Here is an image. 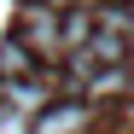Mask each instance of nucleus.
Listing matches in <instances>:
<instances>
[{"instance_id":"1","label":"nucleus","mask_w":134,"mask_h":134,"mask_svg":"<svg viewBox=\"0 0 134 134\" xmlns=\"http://www.w3.org/2000/svg\"><path fill=\"white\" fill-rule=\"evenodd\" d=\"M18 41H24L35 58H64V12L58 6H24Z\"/></svg>"},{"instance_id":"2","label":"nucleus","mask_w":134,"mask_h":134,"mask_svg":"<svg viewBox=\"0 0 134 134\" xmlns=\"http://www.w3.org/2000/svg\"><path fill=\"white\" fill-rule=\"evenodd\" d=\"M82 122H87V105H47L29 122V134H82Z\"/></svg>"},{"instance_id":"4","label":"nucleus","mask_w":134,"mask_h":134,"mask_svg":"<svg viewBox=\"0 0 134 134\" xmlns=\"http://www.w3.org/2000/svg\"><path fill=\"white\" fill-rule=\"evenodd\" d=\"M93 35V12H64V53H76Z\"/></svg>"},{"instance_id":"3","label":"nucleus","mask_w":134,"mask_h":134,"mask_svg":"<svg viewBox=\"0 0 134 134\" xmlns=\"http://www.w3.org/2000/svg\"><path fill=\"white\" fill-rule=\"evenodd\" d=\"M0 76H6V87L12 82H35V53L24 47V41H0Z\"/></svg>"}]
</instances>
